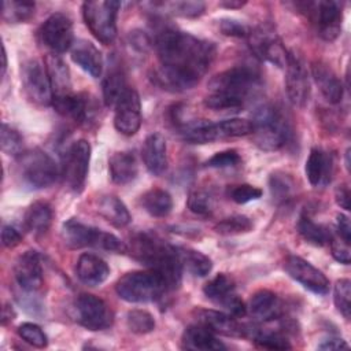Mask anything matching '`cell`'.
<instances>
[{
  "instance_id": "obj_32",
  "label": "cell",
  "mask_w": 351,
  "mask_h": 351,
  "mask_svg": "<svg viewBox=\"0 0 351 351\" xmlns=\"http://www.w3.org/2000/svg\"><path fill=\"white\" fill-rule=\"evenodd\" d=\"M52 222V208L49 203L44 200H37L32 203L25 214V226L27 230L43 234L45 233Z\"/></svg>"
},
{
  "instance_id": "obj_51",
  "label": "cell",
  "mask_w": 351,
  "mask_h": 351,
  "mask_svg": "<svg viewBox=\"0 0 351 351\" xmlns=\"http://www.w3.org/2000/svg\"><path fill=\"white\" fill-rule=\"evenodd\" d=\"M330 250H332V255L333 258L343 263V265H348L350 263V244L343 241L341 239L340 240H336V239H330Z\"/></svg>"
},
{
  "instance_id": "obj_50",
  "label": "cell",
  "mask_w": 351,
  "mask_h": 351,
  "mask_svg": "<svg viewBox=\"0 0 351 351\" xmlns=\"http://www.w3.org/2000/svg\"><path fill=\"white\" fill-rule=\"evenodd\" d=\"M218 27L222 34L229 37L244 38L250 34V29L244 23L233 18H222L221 21H218Z\"/></svg>"
},
{
  "instance_id": "obj_15",
  "label": "cell",
  "mask_w": 351,
  "mask_h": 351,
  "mask_svg": "<svg viewBox=\"0 0 351 351\" xmlns=\"http://www.w3.org/2000/svg\"><path fill=\"white\" fill-rule=\"evenodd\" d=\"M114 107L115 129L123 136L136 134L141 126V101L137 90L126 88Z\"/></svg>"
},
{
  "instance_id": "obj_6",
  "label": "cell",
  "mask_w": 351,
  "mask_h": 351,
  "mask_svg": "<svg viewBox=\"0 0 351 351\" xmlns=\"http://www.w3.org/2000/svg\"><path fill=\"white\" fill-rule=\"evenodd\" d=\"M16 170L21 180L33 189L52 185L59 176L56 162L40 148L23 151L16 158Z\"/></svg>"
},
{
  "instance_id": "obj_46",
  "label": "cell",
  "mask_w": 351,
  "mask_h": 351,
  "mask_svg": "<svg viewBox=\"0 0 351 351\" xmlns=\"http://www.w3.org/2000/svg\"><path fill=\"white\" fill-rule=\"evenodd\" d=\"M160 4L166 7L169 12L182 18H197L204 12L206 8L203 1H170Z\"/></svg>"
},
{
  "instance_id": "obj_47",
  "label": "cell",
  "mask_w": 351,
  "mask_h": 351,
  "mask_svg": "<svg viewBox=\"0 0 351 351\" xmlns=\"http://www.w3.org/2000/svg\"><path fill=\"white\" fill-rule=\"evenodd\" d=\"M228 195L234 203L244 204L252 200H258L262 196V189L250 184H240L229 188Z\"/></svg>"
},
{
  "instance_id": "obj_5",
  "label": "cell",
  "mask_w": 351,
  "mask_h": 351,
  "mask_svg": "<svg viewBox=\"0 0 351 351\" xmlns=\"http://www.w3.org/2000/svg\"><path fill=\"white\" fill-rule=\"evenodd\" d=\"M121 299L129 303H149L159 300L167 291L162 277L154 270H137L123 274L115 284Z\"/></svg>"
},
{
  "instance_id": "obj_42",
  "label": "cell",
  "mask_w": 351,
  "mask_h": 351,
  "mask_svg": "<svg viewBox=\"0 0 351 351\" xmlns=\"http://www.w3.org/2000/svg\"><path fill=\"white\" fill-rule=\"evenodd\" d=\"M186 206L189 211L196 215H208L213 213L214 199L210 192L204 189H195L189 192Z\"/></svg>"
},
{
  "instance_id": "obj_49",
  "label": "cell",
  "mask_w": 351,
  "mask_h": 351,
  "mask_svg": "<svg viewBox=\"0 0 351 351\" xmlns=\"http://www.w3.org/2000/svg\"><path fill=\"white\" fill-rule=\"evenodd\" d=\"M96 248L104 250L108 252H115V254H126L128 252V245L121 239H118L112 233L103 232V230H100Z\"/></svg>"
},
{
  "instance_id": "obj_14",
  "label": "cell",
  "mask_w": 351,
  "mask_h": 351,
  "mask_svg": "<svg viewBox=\"0 0 351 351\" xmlns=\"http://www.w3.org/2000/svg\"><path fill=\"white\" fill-rule=\"evenodd\" d=\"M307 14L314 19L318 26L319 36L326 41H333L339 37L341 30V3L339 1H318L303 3Z\"/></svg>"
},
{
  "instance_id": "obj_28",
  "label": "cell",
  "mask_w": 351,
  "mask_h": 351,
  "mask_svg": "<svg viewBox=\"0 0 351 351\" xmlns=\"http://www.w3.org/2000/svg\"><path fill=\"white\" fill-rule=\"evenodd\" d=\"M108 171L112 182L126 185L137 177V160L129 151L114 152L108 159Z\"/></svg>"
},
{
  "instance_id": "obj_58",
  "label": "cell",
  "mask_w": 351,
  "mask_h": 351,
  "mask_svg": "<svg viewBox=\"0 0 351 351\" xmlns=\"http://www.w3.org/2000/svg\"><path fill=\"white\" fill-rule=\"evenodd\" d=\"M1 58H3V66H1V75H4V74H5V69H7V53H5V48H4V45H3V55H1Z\"/></svg>"
},
{
  "instance_id": "obj_26",
  "label": "cell",
  "mask_w": 351,
  "mask_h": 351,
  "mask_svg": "<svg viewBox=\"0 0 351 351\" xmlns=\"http://www.w3.org/2000/svg\"><path fill=\"white\" fill-rule=\"evenodd\" d=\"M311 75L328 103L337 104L341 101L344 93L343 84L326 63L314 62L311 66Z\"/></svg>"
},
{
  "instance_id": "obj_56",
  "label": "cell",
  "mask_w": 351,
  "mask_h": 351,
  "mask_svg": "<svg viewBox=\"0 0 351 351\" xmlns=\"http://www.w3.org/2000/svg\"><path fill=\"white\" fill-rule=\"evenodd\" d=\"M15 318V313L10 304H5L3 307V314H1V324L5 325L7 322H11Z\"/></svg>"
},
{
  "instance_id": "obj_12",
  "label": "cell",
  "mask_w": 351,
  "mask_h": 351,
  "mask_svg": "<svg viewBox=\"0 0 351 351\" xmlns=\"http://www.w3.org/2000/svg\"><path fill=\"white\" fill-rule=\"evenodd\" d=\"M41 41L53 53H63L74 44L73 22L69 15L55 12L49 15L40 29Z\"/></svg>"
},
{
  "instance_id": "obj_44",
  "label": "cell",
  "mask_w": 351,
  "mask_h": 351,
  "mask_svg": "<svg viewBox=\"0 0 351 351\" xmlns=\"http://www.w3.org/2000/svg\"><path fill=\"white\" fill-rule=\"evenodd\" d=\"M269 188L273 199L276 200H285L292 193L293 181L292 178L281 171H276L269 178Z\"/></svg>"
},
{
  "instance_id": "obj_20",
  "label": "cell",
  "mask_w": 351,
  "mask_h": 351,
  "mask_svg": "<svg viewBox=\"0 0 351 351\" xmlns=\"http://www.w3.org/2000/svg\"><path fill=\"white\" fill-rule=\"evenodd\" d=\"M247 311L259 322L267 324L282 318L284 308L280 298L267 289H261L255 292L250 300Z\"/></svg>"
},
{
  "instance_id": "obj_16",
  "label": "cell",
  "mask_w": 351,
  "mask_h": 351,
  "mask_svg": "<svg viewBox=\"0 0 351 351\" xmlns=\"http://www.w3.org/2000/svg\"><path fill=\"white\" fill-rule=\"evenodd\" d=\"M285 90L289 101L296 107H303L310 97V77L303 60L289 52L285 66Z\"/></svg>"
},
{
  "instance_id": "obj_43",
  "label": "cell",
  "mask_w": 351,
  "mask_h": 351,
  "mask_svg": "<svg viewBox=\"0 0 351 351\" xmlns=\"http://www.w3.org/2000/svg\"><path fill=\"white\" fill-rule=\"evenodd\" d=\"M333 302L339 313L346 318L350 319L351 311V282L348 278L337 280L333 288Z\"/></svg>"
},
{
  "instance_id": "obj_36",
  "label": "cell",
  "mask_w": 351,
  "mask_h": 351,
  "mask_svg": "<svg viewBox=\"0 0 351 351\" xmlns=\"http://www.w3.org/2000/svg\"><path fill=\"white\" fill-rule=\"evenodd\" d=\"M125 77L119 67H111L103 80V99L107 107L117 104L118 99L126 89Z\"/></svg>"
},
{
  "instance_id": "obj_10",
  "label": "cell",
  "mask_w": 351,
  "mask_h": 351,
  "mask_svg": "<svg viewBox=\"0 0 351 351\" xmlns=\"http://www.w3.org/2000/svg\"><path fill=\"white\" fill-rule=\"evenodd\" d=\"M75 321L88 330L97 332L108 329L114 322L110 306L100 298L90 293H81L74 302Z\"/></svg>"
},
{
  "instance_id": "obj_34",
  "label": "cell",
  "mask_w": 351,
  "mask_h": 351,
  "mask_svg": "<svg viewBox=\"0 0 351 351\" xmlns=\"http://www.w3.org/2000/svg\"><path fill=\"white\" fill-rule=\"evenodd\" d=\"M144 210L152 217H166L173 208L171 195L160 188H152L141 196Z\"/></svg>"
},
{
  "instance_id": "obj_33",
  "label": "cell",
  "mask_w": 351,
  "mask_h": 351,
  "mask_svg": "<svg viewBox=\"0 0 351 351\" xmlns=\"http://www.w3.org/2000/svg\"><path fill=\"white\" fill-rule=\"evenodd\" d=\"M176 250L181 261L182 269H185L195 277H206L207 274H210L213 269V262L207 255L186 247H176Z\"/></svg>"
},
{
  "instance_id": "obj_9",
  "label": "cell",
  "mask_w": 351,
  "mask_h": 351,
  "mask_svg": "<svg viewBox=\"0 0 351 351\" xmlns=\"http://www.w3.org/2000/svg\"><path fill=\"white\" fill-rule=\"evenodd\" d=\"M22 88L27 99L41 107L52 104V88L47 64L40 59H27L21 67Z\"/></svg>"
},
{
  "instance_id": "obj_37",
  "label": "cell",
  "mask_w": 351,
  "mask_h": 351,
  "mask_svg": "<svg viewBox=\"0 0 351 351\" xmlns=\"http://www.w3.org/2000/svg\"><path fill=\"white\" fill-rule=\"evenodd\" d=\"M203 292L210 300L221 304L222 300L234 293V284L228 274L218 273L203 287Z\"/></svg>"
},
{
  "instance_id": "obj_30",
  "label": "cell",
  "mask_w": 351,
  "mask_h": 351,
  "mask_svg": "<svg viewBox=\"0 0 351 351\" xmlns=\"http://www.w3.org/2000/svg\"><path fill=\"white\" fill-rule=\"evenodd\" d=\"M330 158L319 148H313L306 160V177L313 186L325 185L330 180Z\"/></svg>"
},
{
  "instance_id": "obj_25",
  "label": "cell",
  "mask_w": 351,
  "mask_h": 351,
  "mask_svg": "<svg viewBox=\"0 0 351 351\" xmlns=\"http://www.w3.org/2000/svg\"><path fill=\"white\" fill-rule=\"evenodd\" d=\"M147 170L154 176H160L167 167V144L160 133L147 136L141 149Z\"/></svg>"
},
{
  "instance_id": "obj_1",
  "label": "cell",
  "mask_w": 351,
  "mask_h": 351,
  "mask_svg": "<svg viewBox=\"0 0 351 351\" xmlns=\"http://www.w3.org/2000/svg\"><path fill=\"white\" fill-rule=\"evenodd\" d=\"M160 62L155 73L165 89L180 92L193 88L206 74L215 58V45L189 33L165 26L155 36Z\"/></svg>"
},
{
  "instance_id": "obj_41",
  "label": "cell",
  "mask_w": 351,
  "mask_h": 351,
  "mask_svg": "<svg viewBox=\"0 0 351 351\" xmlns=\"http://www.w3.org/2000/svg\"><path fill=\"white\" fill-rule=\"evenodd\" d=\"M0 144L4 154L18 158L23 152V137L21 133L7 123H1Z\"/></svg>"
},
{
  "instance_id": "obj_27",
  "label": "cell",
  "mask_w": 351,
  "mask_h": 351,
  "mask_svg": "<svg viewBox=\"0 0 351 351\" xmlns=\"http://www.w3.org/2000/svg\"><path fill=\"white\" fill-rule=\"evenodd\" d=\"M181 347L192 351H222L225 344L207 328L200 324H193L185 328L181 337Z\"/></svg>"
},
{
  "instance_id": "obj_17",
  "label": "cell",
  "mask_w": 351,
  "mask_h": 351,
  "mask_svg": "<svg viewBox=\"0 0 351 351\" xmlns=\"http://www.w3.org/2000/svg\"><path fill=\"white\" fill-rule=\"evenodd\" d=\"M284 269L291 278L298 281L300 285H303L306 289L311 291L313 293H317V295L328 293L329 280L321 270H318L306 259L296 255H291L285 259Z\"/></svg>"
},
{
  "instance_id": "obj_40",
  "label": "cell",
  "mask_w": 351,
  "mask_h": 351,
  "mask_svg": "<svg viewBox=\"0 0 351 351\" xmlns=\"http://www.w3.org/2000/svg\"><path fill=\"white\" fill-rule=\"evenodd\" d=\"M126 325L130 332L137 335H147L155 329V318L147 310L134 308L126 314Z\"/></svg>"
},
{
  "instance_id": "obj_22",
  "label": "cell",
  "mask_w": 351,
  "mask_h": 351,
  "mask_svg": "<svg viewBox=\"0 0 351 351\" xmlns=\"http://www.w3.org/2000/svg\"><path fill=\"white\" fill-rule=\"evenodd\" d=\"M60 234H62L63 243L69 248H73V250L85 248V247L96 248L100 229L82 223L75 218H70L62 225Z\"/></svg>"
},
{
  "instance_id": "obj_23",
  "label": "cell",
  "mask_w": 351,
  "mask_h": 351,
  "mask_svg": "<svg viewBox=\"0 0 351 351\" xmlns=\"http://www.w3.org/2000/svg\"><path fill=\"white\" fill-rule=\"evenodd\" d=\"M77 278L88 285L96 287L103 284L110 276V267L104 259L95 254H81L75 265Z\"/></svg>"
},
{
  "instance_id": "obj_24",
  "label": "cell",
  "mask_w": 351,
  "mask_h": 351,
  "mask_svg": "<svg viewBox=\"0 0 351 351\" xmlns=\"http://www.w3.org/2000/svg\"><path fill=\"white\" fill-rule=\"evenodd\" d=\"M71 60L86 74L99 78L103 73V56L100 51L86 40H75L70 48Z\"/></svg>"
},
{
  "instance_id": "obj_13",
  "label": "cell",
  "mask_w": 351,
  "mask_h": 351,
  "mask_svg": "<svg viewBox=\"0 0 351 351\" xmlns=\"http://www.w3.org/2000/svg\"><path fill=\"white\" fill-rule=\"evenodd\" d=\"M248 43L252 52L262 60H267L277 67L285 69L289 52L282 45L278 36L269 27H256L250 30Z\"/></svg>"
},
{
  "instance_id": "obj_3",
  "label": "cell",
  "mask_w": 351,
  "mask_h": 351,
  "mask_svg": "<svg viewBox=\"0 0 351 351\" xmlns=\"http://www.w3.org/2000/svg\"><path fill=\"white\" fill-rule=\"evenodd\" d=\"M132 244L134 256L162 277L167 291L180 287L182 265L176 247L169 245L152 233H140L133 239Z\"/></svg>"
},
{
  "instance_id": "obj_54",
  "label": "cell",
  "mask_w": 351,
  "mask_h": 351,
  "mask_svg": "<svg viewBox=\"0 0 351 351\" xmlns=\"http://www.w3.org/2000/svg\"><path fill=\"white\" fill-rule=\"evenodd\" d=\"M335 200L340 208L350 210V189L346 184L337 185L335 189Z\"/></svg>"
},
{
  "instance_id": "obj_18",
  "label": "cell",
  "mask_w": 351,
  "mask_h": 351,
  "mask_svg": "<svg viewBox=\"0 0 351 351\" xmlns=\"http://www.w3.org/2000/svg\"><path fill=\"white\" fill-rule=\"evenodd\" d=\"M14 276L25 292L32 293L38 291L44 281L40 255L36 251L23 252L15 262Z\"/></svg>"
},
{
  "instance_id": "obj_8",
  "label": "cell",
  "mask_w": 351,
  "mask_h": 351,
  "mask_svg": "<svg viewBox=\"0 0 351 351\" xmlns=\"http://www.w3.org/2000/svg\"><path fill=\"white\" fill-rule=\"evenodd\" d=\"M252 133V122L243 118L223 119L215 123L191 125L184 132V140L189 144H207L225 138L243 137Z\"/></svg>"
},
{
  "instance_id": "obj_2",
  "label": "cell",
  "mask_w": 351,
  "mask_h": 351,
  "mask_svg": "<svg viewBox=\"0 0 351 351\" xmlns=\"http://www.w3.org/2000/svg\"><path fill=\"white\" fill-rule=\"evenodd\" d=\"M259 86L261 75L255 69L247 64L230 67L210 80V93L204 97V106L214 111H237Z\"/></svg>"
},
{
  "instance_id": "obj_7",
  "label": "cell",
  "mask_w": 351,
  "mask_h": 351,
  "mask_svg": "<svg viewBox=\"0 0 351 351\" xmlns=\"http://www.w3.org/2000/svg\"><path fill=\"white\" fill-rule=\"evenodd\" d=\"M121 8L119 1L99 0L82 4V16L90 33L104 45L111 44L117 37V16Z\"/></svg>"
},
{
  "instance_id": "obj_31",
  "label": "cell",
  "mask_w": 351,
  "mask_h": 351,
  "mask_svg": "<svg viewBox=\"0 0 351 351\" xmlns=\"http://www.w3.org/2000/svg\"><path fill=\"white\" fill-rule=\"evenodd\" d=\"M244 337L251 339L258 347L266 350H289L292 347L288 337L281 330L245 325Z\"/></svg>"
},
{
  "instance_id": "obj_59",
  "label": "cell",
  "mask_w": 351,
  "mask_h": 351,
  "mask_svg": "<svg viewBox=\"0 0 351 351\" xmlns=\"http://www.w3.org/2000/svg\"><path fill=\"white\" fill-rule=\"evenodd\" d=\"M350 148L346 151V169H347V171H350Z\"/></svg>"
},
{
  "instance_id": "obj_45",
  "label": "cell",
  "mask_w": 351,
  "mask_h": 351,
  "mask_svg": "<svg viewBox=\"0 0 351 351\" xmlns=\"http://www.w3.org/2000/svg\"><path fill=\"white\" fill-rule=\"evenodd\" d=\"M18 335L23 341H26L27 344L36 348H44L48 346V337L37 324H33V322L21 324L18 326Z\"/></svg>"
},
{
  "instance_id": "obj_52",
  "label": "cell",
  "mask_w": 351,
  "mask_h": 351,
  "mask_svg": "<svg viewBox=\"0 0 351 351\" xmlns=\"http://www.w3.org/2000/svg\"><path fill=\"white\" fill-rule=\"evenodd\" d=\"M22 241V234L11 225H4L1 229V243L5 248H14Z\"/></svg>"
},
{
  "instance_id": "obj_29",
  "label": "cell",
  "mask_w": 351,
  "mask_h": 351,
  "mask_svg": "<svg viewBox=\"0 0 351 351\" xmlns=\"http://www.w3.org/2000/svg\"><path fill=\"white\" fill-rule=\"evenodd\" d=\"M97 213L115 228H125L132 221V215L128 207L115 195L101 196L97 200Z\"/></svg>"
},
{
  "instance_id": "obj_4",
  "label": "cell",
  "mask_w": 351,
  "mask_h": 351,
  "mask_svg": "<svg viewBox=\"0 0 351 351\" xmlns=\"http://www.w3.org/2000/svg\"><path fill=\"white\" fill-rule=\"evenodd\" d=\"M254 143L263 151L282 148L289 137V126L280 108L273 104L258 107L252 118Z\"/></svg>"
},
{
  "instance_id": "obj_21",
  "label": "cell",
  "mask_w": 351,
  "mask_h": 351,
  "mask_svg": "<svg viewBox=\"0 0 351 351\" xmlns=\"http://www.w3.org/2000/svg\"><path fill=\"white\" fill-rule=\"evenodd\" d=\"M47 70L51 80V88H52V104L64 101L66 99L71 97L74 95L71 89V78H70V70L64 60L59 55H48L47 60Z\"/></svg>"
},
{
  "instance_id": "obj_19",
  "label": "cell",
  "mask_w": 351,
  "mask_h": 351,
  "mask_svg": "<svg viewBox=\"0 0 351 351\" xmlns=\"http://www.w3.org/2000/svg\"><path fill=\"white\" fill-rule=\"evenodd\" d=\"M196 324L203 325L208 330L215 335H223L229 337H244L245 325H241L228 313L208 310V308H197L195 310Z\"/></svg>"
},
{
  "instance_id": "obj_11",
  "label": "cell",
  "mask_w": 351,
  "mask_h": 351,
  "mask_svg": "<svg viewBox=\"0 0 351 351\" xmlns=\"http://www.w3.org/2000/svg\"><path fill=\"white\" fill-rule=\"evenodd\" d=\"M90 162V145L81 138L73 143L64 154L63 159V180L66 185L75 193L84 189Z\"/></svg>"
},
{
  "instance_id": "obj_39",
  "label": "cell",
  "mask_w": 351,
  "mask_h": 351,
  "mask_svg": "<svg viewBox=\"0 0 351 351\" xmlns=\"http://www.w3.org/2000/svg\"><path fill=\"white\" fill-rule=\"evenodd\" d=\"M254 223L247 215H230L223 218L215 225V232L222 236H233L241 234L252 230Z\"/></svg>"
},
{
  "instance_id": "obj_38",
  "label": "cell",
  "mask_w": 351,
  "mask_h": 351,
  "mask_svg": "<svg viewBox=\"0 0 351 351\" xmlns=\"http://www.w3.org/2000/svg\"><path fill=\"white\" fill-rule=\"evenodd\" d=\"M34 3L33 1H3L1 15L3 19L8 23H21L27 21L34 14Z\"/></svg>"
},
{
  "instance_id": "obj_48",
  "label": "cell",
  "mask_w": 351,
  "mask_h": 351,
  "mask_svg": "<svg viewBox=\"0 0 351 351\" xmlns=\"http://www.w3.org/2000/svg\"><path fill=\"white\" fill-rule=\"evenodd\" d=\"M241 162V158L236 149H225L221 152L214 154L206 163V167L213 169H225V167H234Z\"/></svg>"
},
{
  "instance_id": "obj_57",
  "label": "cell",
  "mask_w": 351,
  "mask_h": 351,
  "mask_svg": "<svg viewBox=\"0 0 351 351\" xmlns=\"http://www.w3.org/2000/svg\"><path fill=\"white\" fill-rule=\"evenodd\" d=\"M245 4V1H236V0H230V1H221L219 5L225 7V8H241Z\"/></svg>"
},
{
  "instance_id": "obj_53",
  "label": "cell",
  "mask_w": 351,
  "mask_h": 351,
  "mask_svg": "<svg viewBox=\"0 0 351 351\" xmlns=\"http://www.w3.org/2000/svg\"><path fill=\"white\" fill-rule=\"evenodd\" d=\"M336 229H337V234L339 237L346 241V243H351V225H350V219L346 214H337L336 217Z\"/></svg>"
},
{
  "instance_id": "obj_35",
  "label": "cell",
  "mask_w": 351,
  "mask_h": 351,
  "mask_svg": "<svg viewBox=\"0 0 351 351\" xmlns=\"http://www.w3.org/2000/svg\"><path fill=\"white\" fill-rule=\"evenodd\" d=\"M296 228H298L299 234L307 243L317 245V247L326 245L332 239L330 230L326 226L314 222L308 215H300V218L298 219Z\"/></svg>"
},
{
  "instance_id": "obj_55",
  "label": "cell",
  "mask_w": 351,
  "mask_h": 351,
  "mask_svg": "<svg viewBox=\"0 0 351 351\" xmlns=\"http://www.w3.org/2000/svg\"><path fill=\"white\" fill-rule=\"evenodd\" d=\"M348 348V344L346 340L340 337H326L318 344V350H341Z\"/></svg>"
}]
</instances>
